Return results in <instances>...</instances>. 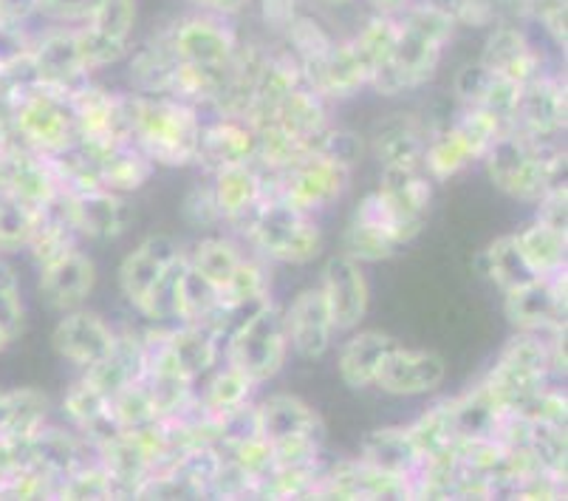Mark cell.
I'll return each mask as SVG.
<instances>
[{"label": "cell", "mask_w": 568, "mask_h": 501, "mask_svg": "<svg viewBox=\"0 0 568 501\" xmlns=\"http://www.w3.org/2000/svg\"><path fill=\"white\" fill-rule=\"evenodd\" d=\"M206 499H255V479H250L244 470L221 457L213 482L206 488Z\"/></svg>", "instance_id": "51"}, {"label": "cell", "mask_w": 568, "mask_h": 501, "mask_svg": "<svg viewBox=\"0 0 568 501\" xmlns=\"http://www.w3.org/2000/svg\"><path fill=\"white\" fill-rule=\"evenodd\" d=\"M206 176H210L215 201H219V210L224 216V227L230 232L241 230L257 213L263 201H268L266 173L255 162L226 164V168H219Z\"/></svg>", "instance_id": "21"}, {"label": "cell", "mask_w": 568, "mask_h": 501, "mask_svg": "<svg viewBox=\"0 0 568 501\" xmlns=\"http://www.w3.org/2000/svg\"><path fill=\"white\" fill-rule=\"evenodd\" d=\"M275 451V468H314L325 462V437L323 433H288V437L272 439Z\"/></svg>", "instance_id": "47"}, {"label": "cell", "mask_w": 568, "mask_h": 501, "mask_svg": "<svg viewBox=\"0 0 568 501\" xmlns=\"http://www.w3.org/2000/svg\"><path fill=\"white\" fill-rule=\"evenodd\" d=\"M128 133L159 170H193L204 113L170 94L148 97L125 91Z\"/></svg>", "instance_id": "2"}, {"label": "cell", "mask_w": 568, "mask_h": 501, "mask_svg": "<svg viewBox=\"0 0 568 501\" xmlns=\"http://www.w3.org/2000/svg\"><path fill=\"white\" fill-rule=\"evenodd\" d=\"M60 204L85 247H111L125 239L136 224V199L111 193L105 188L85 193H63Z\"/></svg>", "instance_id": "13"}, {"label": "cell", "mask_w": 568, "mask_h": 501, "mask_svg": "<svg viewBox=\"0 0 568 501\" xmlns=\"http://www.w3.org/2000/svg\"><path fill=\"white\" fill-rule=\"evenodd\" d=\"M51 420H54V400H51L49 391L38 389V385H18V389L3 391L0 425L7 428L14 442L26 445Z\"/></svg>", "instance_id": "32"}, {"label": "cell", "mask_w": 568, "mask_h": 501, "mask_svg": "<svg viewBox=\"0 0 568 501\" xmlns=\"http://www.w3.org/2000/svg\"><path fill=\"white\" fill-rule=\"evenodd\" d=\"M29 323V309H26L23 283L18 272L0 258V327L7 329L9 338L20 340Z\"/></svg>", "instance_id": "45"}, {"label": "cell", "mask_w": 568, "mask_h": 501, "mask_svg": "<svg viewBox=\"0 0 568 501\" xmlns=\"http://www.w3.org/2000/svg\"><path fill=\"white\" fill-rule=\"evenodd\" d=\"M515 131L535 142H566L568 131V102L566 86L555 77H537L526 82L520 91L518 113L513 122Z\"/></svg>", "instance_id": "19"}, {"label": "cell", "mask_w": 568, "mask_h": 501, "mask_svg": "<svg viewBox=\"0 0 568 501\" xmlns=\"http://www.w3.org/2000/svg\"><path fill=\"white\" fill-rule=\"evenodd\" d=\"M566 142H535L509 128L484 153L487 182L504 199L531 208L555 184L566 182Z\"/></svg>", "instance_id": "3"}, {"label": "cell", "mask_w": 568, "mask_h": 501, "mask_svg": "<svg viewBox=\"0 0 568 501\" xmlns=\"http://www.w3.org/2000/svg\"><path fill=\"white\" fill-rule=\"evenodd\" d=\"M34 272H38V278H34V298H38V303L51 318L88 307V303L94 301L102 278L94 250L85 244L71 247L63 255L43 263Z\"/></svg>", "instance_id": "9"}, {"label": "cell", "mask_w": 568, "mask_h": 501, "mask_svg": "<svg viewBox=\"0 0 568 501\" xmlns=\"http://www.w3.org/2000/svg\"><path fill=\"white\" fill-rule=\"evenodd\" d=\"M255 428L266 439H281L288 433H323L325 422L314 402L283 389H261L255 397Z\"/></svg>", "instance_id": "22"}, {"label": "cell", "mask_w": 568, "mask_h": 501, "mask_svg": "<svg viewBox=\"0 0 568 501\" xmlns=\"http://www.w3.org/2000/svg\"><path fill=\"white\" fill-rule=\"evenodd\" d=\"M515 499L524 501H555L566 499V477L562 473H551V470H540L531 477L520 479L515 488Z\"/></svg>", "instance_id": "54"}, {"label": "cell", "mask_w": 568, "mask_h": 501, "mask_svg": "<svg viewBox=\"0 0 568 501\" xmlns=\"http://www.w3.org/2000/svg\"><path fill=\"white\" fill-rule=\"evenodd\" d=\"M396 340H399L396 334L374 327H359L339 334L337 345L332 351L337 380L343 382L345 389L354 391V394L374 391L382 360H385L387 351L394 349Z\"/></svg>", "instance_id": "17"}, {"label": "cell", "mask_w": 568, "mask_h": 501, "mask_svg": "<svg viewBox=\"0 0 568 501\" xmlns=\"http://www.w3.org/2000/svg\"><path fill=\"white\" fill-rule=\"evenodd\" d=\"M102 414H108V400L82 374H71L60 397L54 400V417L63 425L85 433Z\"/></svg>", "instance_id": "39"}, {"label": "cell", "mask_w": 568, "mask_h": 501, "mask_svg": "<svg viewBox=\"0 0 568 501\" xmlns=\"http://www.w3.org/2000/svg\"><path fill=\"white\" fill-rule=\"evenodd\" d=\"M513 232L526 263L537 278L560 275L568 270V232L555 230V227L531 219V216Z\"/></svg>", "instance_id": "34"}, {"label": "cell", "mask_w": 568, "mask_h": 501, "mask_svg": "<svg viewBox=\"0 0 568 501\" xmlns=\"http://www.w3.org/2000/svg\"><path fill=\"white\" fill-rule=\"evenodd\" d=\"M224 360L244 371L261 389L275 385L286 374L292 365V345L283 323L281 298L252 309L224 334Z\"/></svg>", "instance_id": "5"}, {"label": "cell", "mask_w": 568, "mask_h": 501, "mask_svg": "<svg viewBox=\"0 0 568 501\" xmlns=\"http://www.w3.org/2000/svg\"><path fill=\"white\" fill-rule=\"evenodd\" d=\"M57 499H116L113 495V482L108 477V470L102 468L97 459L80 464L77 470H71L69 477L60 479L57 484Z\"/></svg>", "instance_id": "46"}, {"label": "cell", "mask_w": 568, "mask_h": 501, "mask_svg": "<svg viewBox=\"0 0 568 501\" xmlns=\"http://www.w3.org/2000/svg\"><path fill=\"white\" fill-rule=\"evenodd\" d=\"M221 457L235 462L237 468L244 470L246 477L255 479V484L266 477L268 470L275 468V451H272V439L263 437L261 431L241 433L235 439H226L219 445Z\"/></svg>", "instance_id": "42"}, {"label": "cell", "mask_w": 568, "mask_h": 501, "mask_svg": "<svg viewBox=\"0 0 568 501\" xmlns=\"http://www.w3.org/2000/svg\"><path fill=\"white\" fill-rule=\"evenodd\" d=\"M74 108L77 139L94 144H122L131 142L128 133L125 91H113L102 82L88 80L80 91L71 94Z\"/></svg>", "instance_id": "16"}, {"label": "cell", "mask_w": 568, "mask_h": 501, "mask_svg": "<svg viewBox=\"0 0 568 501\" xmlns=\"http://www.w3.org/2000/svg\"><path fill=\"white\" fill-rule=\"evenodd\" d=\"M244 255V241L230 230L201 232V236L184 241V263L201 272L206 281H213L219 289L230 281V275L237 270V263Z\"/></svg>", "instance_id": "29"}, {"label": "cell", "mask_w": 568, "mask_h": 501, "mask_svg": "<svg viewBox=\"0 0 568 501\" xmlns=\"http://www.w3.org/2000/svg\"><path fill=\"white\" fill-rule=\"evenodd\" d=\"M170 51L179 63L201 66V69H230L235 57V46L226 38L224 29L206 23L184 26L170 43Z\"/></svg>", "instance_id": "35"}, {"label": "cell", "mask_w": 568, "mask_h": 501, "mask_svg": "<svg viewBox=\"0 0 568 501\" xmlns=\"http://www.w3.org/2000/svg\"><path fill=\"white\" fill-rule=\"evenodd\" d=\"M430 133L433 128L427 126L425 113H385L365 133V139H368V159H374L379 168H422Z\"/></svg>", "instance_id": "15"}, {"label": "cell", "mask_w": 568, "mask_h": 501, "mask_svg": "<svg viewBox=\"0 0 568 501\" xmlns=\"http://www.w3.org/2000/svg\"><path fill=\"white\" fill-rule=\"evenodd\" d=\"M396 40H399V26L387 23V20L368 26V29L356 38L354 49L356 54L363 57V63L368 66L371 77L390 63V57H394L396 51Z\"/></svg>", "instance_id": "50"}, {"label": "cell", "mask_w": 568, "mask_h": 501, "mask_svg": "<svg viewBox=\"0 0 568 501\" xmlns=\"http://www.w3.org/2000/svg\"><path fill=\"white\" fill-rule=\"evenodd\" d=\"M450 382V360L430 345L396 340L376 374L374 391L390 400H430L444 394Z\"/></svg>", "instance_id": "7"}, {"label": "cell", "mask_w": 568, "mask_h": 501, "mask_svg": "<svg viewBox=\"0 0 568 501\" xmlns=\"http://www.w3.org/2000/svg\"><path fill=\"white\" fill-rule=\"evenodd\" d=\"M199 173V170H195ZM179 219L187 230H193V236L213 230H226L224 216L219 210V201H215L213 184H210V176L199 173L193 182L184 190L182 201H179Z\"/></svg>", "instance_id": "41"}, {"label": "cell", "mask_w": 568, "mask_h": 501, "mask_svg": "<svg viewBox=\"0 0 568 501\" xmlns=\"http://www.w3.org/2000/svg\"><path fill=\"white\" fill-rule=\"evenodd\" d=\"M500 314L513 332H549L566 327V272L531 278L500 292Z\"/></svg>", "instance_id": "14"}, {"label": "cell", "mask_w": 568, "mask_h": 501, "mask_svg": "<svg viewBox=\"0 0 568 501\" xmlns=\"http://www.w3.org/2000/svg\"><path fill=\"white\" fill-rule=\"evenodd\" d=\"M356 459L368 468L396 473V477H413L422 468V453L413 445L407 422L399 425H379L359 437Z\"/></svg>", "instance_id": "24"}, {"label": "cell", "mask_w": 568, "mask_h": 501, "mask_svg": "<svg viewBox=\"0 0 568 501\" xmlns=\"http://www.w3.org/2000/svg\"><path fill=\"white\" fill-rule=\"evenodd\" d=\"M303 86L323 97L332 106L356 100L371 88V71L356 54L354 43H334L312 63H303Z\"/></svg>", "instance_id": "18"}, {"label": "cell", "mask_w": 568, "mask_h": 501, "mask_svg": "<svg viewBox=\"0 0 568 501\" xmlns=\"http://www.w3.org/2000/svg\"><path fill=\"white\" fill-rule=\"evenodd\" d=\"M407 431H410L413 445L418 448L422 459L453 445L458 439V428L450 397H430V405L422 408L416 420L407 422Z\"/></svg>", "instance_id": "37"}, {"label": "cell", "mask_w": 568, "mask_h": 501, "mask_svg": "<svg viewBox=\"0 0 568 501\" xmlns=\"http://www.w3.org/2000/svg\"><path fill=\"white\" fill-rule=\"evenodd\" d=\"M156 164L144 157L133 142L116 144V148H111L108 153H102L100 162H97L100 188L119 196H131V199H136V196L156 179Z\"/></svg>", "instance_id": "33"}, {"label": "cell", "mask_w": 568, "mask_h": 501, "mask_svg": "<svg viewBox=\"0 0 568 501\" xmlns=\"http://www.w3.org/2000/svg\"><path fill=\"white\" fill-rule=\"evenodd\" d=\"M337 250L351 255L354 261L365 263V267H379V263L394 261V258H399L405 252L399 247V241L390 239L387 232L356 219H345L343 230L337 236Z\"/></svg>", "instance_id": "40"}, {"label": "cell", "mask_w": 568, "mask_h": 501, "mask_svg": "<svg viewBox=\"0 0 568 501\" xmlns=\"http://www.w3.org/2000/svg\"><path fill=\"white\" fill-rule=\"evenodd\" d=\"M257 157V128L244 117H224L213 113L204 117L199 137L195 168L199 173H213L226 164L255 162Z\"/></svg>", "instance_id": "20"}, {"label": "cell", "mask_w": 568, "mask_h": 501, "mask_svg": "<svg viewBox=\"0 0 568 501\" xmlns=\"http://www.w3.org/2000/svg\"><path fill=\"white\" fill-rule=\"evenodd\" d=\"M481 63L487 66L493 74L506 77V80H515L520 82V86L537 80V77H544V71H540V60L535 57V51H531L524 40H518V34L513 32L495 34V38L489 40L487 49H484Z\"/></svg>", "instance_id": "38"}, {"label": "cell", "mask_w": 568, "mask_h": 501, "mask_svg": "<svg viewBox=\"0 0 568 501\" xmlns=\"http://www.w3.org/2000/svg\"><path fill=\"white\" fill-rule=\"evenodd\" d=\"M168 349L193 382L204 380L215 365L224 363V338L204 323H173Z\"/></svg>", "instance_id": "30"}, {"label": "cell", "mask_w": 568, "mask_h": 501, "mask_svg": "<svg viewBox=\"0 0 568 501\" xmlns=\"http://www.w3.org/2000/svg\"><path fill=\"white\" fill-rule=\"evenodd\" d=\"M473 263L475 270H478V278H484L498 294L509 292V289L537 278L535 272H531L529 263H526L513 230L500 232L493 241H487V244L478 250Z\"/></svg>", "instance_id": "31"}, {"label": "cell", "mask_w": 568, "mask_h": 501, "mask_svg": "<svg viewBox=\"0 0 568 501\" xmlns=\"http://www.w3.org/2000/svg\"><path fill=\"white\" fill-rule=\"evenodd\" d=\"M281 312L283 323H286L288 345H292V360L323 363V360L332 358L339 332L334 327L323 289L314 278L294 289L286 301H281Z\"/></svg>", "instance_id": "12"}, {"label": "cell", "mask_w": 568, "mask_h": 501, "mask_svg": "<svg viewBox=\"0 0 568 501\" xmlns=\"http://www.w3.org/2000/svg\"><path fill=\"white\" fill-rule=\"evenodd\" d=\"M374 188L407 221H416V224H427L430 221L438 184L425 173V168H379Z\"/></svg>", "instance_id": "25"}, {"label": "cell", "mask_w": 568, "mask_h": 501, "mask_svg": "<svg viewBox=\"0 0 568 501\" xmlns=\"http://www.w3.org/2000/svg\"><path fill=\"white\" fill-rule=\"evenodd\" d=\"M116 345V318L102 309L88 307L57 314L49 332V349L57 363H63L71 374H82L91 365L108 358Z\"/></svg>", "instance_id": "10"}, {"label": "cell", "mask_w": 568, "mask_h": 501, "mask_svg": "<svg viewBox=\"0 0 568 501\" xmlns=\"http://www.w3.org/2000/svg\"><path fill=\"white\" fill-rule=\"evenodd\" d=\"M520 91H524V86H520V82L493 74V80H489L487 91H484V97L478 106L487 108V111H493L498 120H504L506 126L513 128L515 113H518Z\"/></svg>", "instance_id": "52"}, {"label": "cell", "mask_w": 568, "mask_h": 501, "mask_svg": "<svg viewBox=\"0 0 568 501\" xmlns=\"http://www.w3.org/2000/svg\"><path fill=\"white\" fill-rule=\"evenodd\" d=\"M97 462L108 470L116 499H136L144 479H151L153 462L144 457L131 431H119L97 448Z\"/></svg>", "instance_id": "28"}, {"label": "cell", "mask_w": 568, "mask_h": 501, "mask_svg": "<svg viewBox=\"0 0 568 501\" xmlns=\"http://www.w3.org/2000/svg\"><path fill=\"white\" fill-rule=\"evenodd\" d=\"M531 219L544 221V224L555 227V230L568 232V188L566 182L555 184V188L546 190L540 199L531 204Z\"/></svg>", "instance_id": "55"}, {"label": "cell", "mask_w": 568, "mask_h": 501, "mask_svg": "<svg viewBox=\"0 0 568 501\" xmlns=\"http://www.w3.org/2000/svg\"><path fill=\"white\" fill-rule=\"evenodd\" d=\"M14 131L23 139V148L40 153V157H54L77 142V122L71 97L60 94L54 88L32 86L26 91L12 113Z\"/></svg>", "instance_id": "8"}, {"label": "cell", "mask_w": 568, "mask_h": 501, "mask_svg": "<svg viewBox=\"0 0 568 501\" xmlns=\"http://www.w3.org/2000/svg\"><path fill=\"white\" fill-rule=\"evenodd\" d=\"M263 173L268 182V199H281L288 208L320 221L343 208L356 179V170L314 151L281 173H268V170Z\"/></svg>", "instance_id": "6"}, {"label": "cell", "mask_w": 568, "mask_h": 501, "mask_svg": "<svg viewBox=\"0 0 568 501\" xmlns=\"http://www.w3.org/2000/svg\"><path fill=\"white\" fill-rule=\"evenodd\" d=\"M328 303V312L334 318V327L339 334L359 329L368 323V314L374 309V278L371 267L354 261L345 252L334 250L320 258V272L314 275Z\"/></svg>", "instance_id": "11"}, {"label": "cell", "mask_w": 568, "mask_h": 501, "mask_svg": "<svg viewBox=\"0 0 568 501\" xmlns=\"http://www.w3.org/2000/svg\"><path fill=\"white\" fill-rule=\"evenodd\" d=\"M257 394H261V385L224 360L204 380L195 382V408L215 420H226V417L250 408Z\"/></svg>", "instance_id": "23"}, {"label": "cell", "mask_w": 568, "mask_h": 501, "mask_svg": "<svg viewBox=\"0 0 568 501\" xmlns=\"http://www.w3.org/2000/svg\"><path fill=\"white\" fill-rule=\"evenodd\" d=\"M489 80H493V71H489L481 60L458 69L456 77H453V100H456V106L458 108L478 106L484 91H487Z\"/></svg>", "instance_id": "53"}, {"label": "cell", "mask_w": 568, "mask_h": 501, "mask_svg": "<svg viewBox=\"0 0 568 501\" xmlns=\"http://www.w3.org/2000/svg\"><path fill=\"white\" fill-rule=\"evenodd\" d=\"M221 309V292L213 281L182 263L173 281V320L175 323H210Z\"/></svg>", "instance_id": "36"}, {"label": "cell", "mask_w": 568, "mask_h": 501, "mask_svg": "<svg viewBox=\"0 0 568 501\" xmlns=\"http://www.w3.org/2000/svg\"><path fill=\"white\" fill-rule=\"evenodd\" d=\"M518 414L535 425H568V397L562 382H546L524 405L518 408Z\"/></svg>", "instance_id": "49"}, {"label": "cell", "mask_w": 568, "mask_h": 501, "mask_svg": "<svg viewBox=\"0 0 568 501\" xmlns=\"http://www.w3.org/2000/svg\"><path fill=\"white\" fill-rule=\"evenodd\" d=\"M184 263V239L170 230H151L122 252L113 272L119 303L142 323L173 327V281Z\"/></svg>", "instance_id": "1"}, {"label": "cell", "mask_w": 568, "mask_h": 501, "mask_svg": "<svg viewBox=\"0 0 568 501\" xmlns=\"http://www.w3.org/2000/svg\"><path fill=\"white\" fill-rule=\"evenodd\" d=\"M332 108V102H325L323 97L314 94L308 86H297L268 111V120L263 128H281V131L292 133V137L306 139L314 148V139L337 120Z\"/></svg>", "instance_id": "26"}, {"label": "cell", "mask_w": 568, "mask_h": 501, "mask_svg": "<svg viewBox=\"0 0 568 501\" xmlns=\"http://www.w3.org/2000/svg\"><path fill=\"white\" fill-rule=\"evenodd\" d=\"M235 236L252 255L266 261L275 272L308 270L328 250L325 221L288 208L281 199L263 201Z\"/></svg>", "instance_id": "4"}, {"label": "cell", "mask_w": 568, "mask_h": 501, "mask_svg": "<svg viewBox=\"0 0 568 501\" xmlns=\"http://www.w3.org/2000/svg\"><path fill=\"white\" fill-rule=\"evenodd\" d=\"M74 40H77V54H80L82 69H85L91 77H94V71L111 69V66L122 63L128 54L125 40L111 38V34L100 32V29L74 34Z\"/></svg>", "instance_id": "48"}, {"label": "cell", "mask_w": 568, "mask_h": 501, "mask_svg": "<svg viewBox=\"0 0 568 501\" xmlns=\"http://www.w3.org/2000/svg\"><path fill=\"white\" fill-rule=\"evenodd\" d=\"M275 278L277 272L272 270L266 261H261V258L252 255V252L246 250V255L241 258V263H237V270L230 275V281L219 289L221 307L232 314V327H235L244 314H250L252 309L277 298Z\"/></svg>", "instance_id": "27"}, {"label": "cell", "mask_w": 568, "mask_h": 501, "mask_svg": "<svg viewBox=\"0 0 568 501\" xmlns=\"http://www.w3.org/2000/svg\"><path fill=\"white\" fill-rule=\"evenodd\" d=\"M108 411H111L113 422H116L122 431H133V428L151 425V422L162 420L156 402H153L151 389L144 385V380H136L131 382V385H125L122 391H116V394L108 400Z\"/></svg>", "instance_id": "43"}, {"label": "cell", "mask_w": 568, "mask_h": 501, "mask_svg": "<svg viewBox=\"0 0 568 501\" xmlns=\"http://www.w3.org/2000/svg\"><path fill=\"white\" fill-rule=\"evenodd\" d=\"M312 151L323 153V157L334 159V162L345 164L351 170H359L365 159H368V139H365L363 131H356V128H348L334 120L332 126L314 139Z\"/></svg>", "instance_id": "44"}]
</instances>
